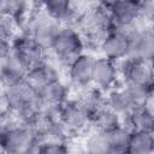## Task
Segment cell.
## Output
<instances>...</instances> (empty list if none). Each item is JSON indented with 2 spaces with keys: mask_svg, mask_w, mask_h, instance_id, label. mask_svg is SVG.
Here are the masks:
<instances>
[{
  "mask_svg": "<svg viewBox=\"0 0 154 154\" xmlns=\"http://www.w3.org/2000/svg\"><path fill=\"white\" fill-rule=\"evenodd\" d=\"M106 103L112 111L120 116V118L126 116L135 107L125 87L120 89H112L106 96Z\"/></svg>",
  "mask_w": 154,
  "mask_h": 154,
  "instance_id": "cell-20",
  "label": "cell"
},
{
  "mask_svg": "<svg viewBox=\"0 0 154 154\" xmlns=\"http://www.w3.org/2000/svg\"><path fill=\"white\" fill-rule=\"evenodd\" d=\"M0 91H1V88H0ZM0 96H1V95H0Z\"/></svg>",
  "mask_w": 154,
  "mask_h": 154,
  "instance_id": "cell-29",
  "label": "cell"
},
{
  "mask_svg": "<svg viewBox=\"0 0 154 154\" xmlns=\"http://www.w3.org/2000/svg\"><path fill=\"white\" fill-rule=\"evenodd\" d=\"M90 123L94 124L95 130L108 131V130L116 128L117 125L122 124V118H120V116H118L114 111H112L106 105L91 116Z\"/></svg>",
  "mask_w": 154,
  "mask_h": 154,
  "instance_id": "cell-21",
  "label": "cell"
},
{
  "mask_svg": "<svg viewBox=\"0 0 154 154\" xmlns=\"http://www.w3.org/2000/svg\"><path fill=\"white\" fill-rule=\"evenodd\" d=\"M0 152H5L4 148H2V146H1V143H0Z\"/></svg>",
  "mask_w": 154,
  "mask_h": 154,
  "instance_id": "cell-28",
  "label": "cell"
},
{
  "mask_svg": "<svg viewBox=\"0 0 154 154\" xmlns=\"http://www.w3.org/2000/svg\"><path fill=\"white\" fill-rule=\"evenodd\" d=\"M28 10V0H0V13L10 20H19Z\"/></svg>",
  "mask_w": 154,
  "mask_h": 154,
  "instance_id": "cell-22",
  "label": "cell"
},
{
  "mask_svg": "<svg viewBox=\"0 0 154 154\" xmlns=\"http://www.w3.org/2000/svg\"><path fill=\"white\" fill-rule=\"evenodd\" d=\"M119 69V75L125 84H137L153 87V66L152 61L143 59L124 58Z\"/></svg>",
  "mask_w": 154,
  "mask_h": 154,
  "instance_id": "cell-5",
  "label": "cell"
},
{
  "mask_svg": "<svg viewBox=\"0 0 154 154\" xmlns=\"http://www.w3.org/2000/svg\"><path fill=\"white\" fill-rule=\"evenodd\" d=\"M28 71L29 70L24 66V64L11 51V53L7 55V58L2 61L0 66V83L8 84L23 81L25 79Z\"/></svg>",
  "mask_w": 154,
  "mask_h": 154,
  "instance_id": "cell-16",
  "label": "cell"
},
{
  "mask_svg": "<svg viewBox=\"0 0 154 154\" xmlns=\"http://www.w3.org/2000/svg\"><path fill=\"white\" fill-rule=\"evenodd\" d=\"M119 77V69L116 61L108 58H99L94 61L93 67V83L100 90L112 89Z\"/></svg>",
  "mask_w": 154,
  "mask_h": 154,
  "instance_id": "cell-10",
  "label": "cell"
},
{
  "mask_svg": "<svg viewBox=\"0 0 154 154\" xmlns=\"http://www.w3.org/2000/svg\"><path fill=\"white\" fill-rule=\"evenodd\" d=\"M153 150H154L153 130H134V131H131L126 153L149 154Z\"/></svg>",
  "mask_w": 154,
  "mask_h": 154,
  "instance_id": "cell-17",
  "label": "cell"
},
{
  "mask_svg": "<svg viewBox=\"0 0 154 154\" xmlns=\"http://www.w3.org/2000/svg\"><path fill=\"white\" fill-rule=\"evenodd\" d=\"M67 100V88L59 79L47 84L37 93V101L42 109L58 111Z\"/></svg>",
  "mask_w": 154,
  "mask_h": 154,
  "instance_id": "cell-13",
  "label": "cell"
},
{
  "mask_svg": "<svg viewBox=\"0 0 154 154\" xmlns=\"http://www.w3.org/2000/svg\"><path fill=\"white\" fill-rule=\"evenodd\" d=\"M85 149L88 153H91V154L111 153L107 143L106 134L100 130H95L93 134H90V136L87 138V142H85Z\"/></svg>",
  "mask_w": 154,
  "mask_h": 154,
  "instance_id": "cell-23",
  "label": "cell"
},
{
  "mask_svg": "<svg viewBox=\"0 0 154 154\" xmlns=\"http://www.w3.org/2000/svg\"><path fill=\"white\" fill-rule=\"evenodd\" d=\"M60 24L58 20L52 19L47 14L43 17L36 18L31 25H30V31L26 34L31 38H34L38 45H41L45 49L51 48L52 42L60 30Z\"/></svg>",
  "mask_w": 154,
  "mask_h": 154,
  "instance_id": "cell-11",
  "label": "cell"
},
{
  "mask_svg": "<svg viewBox=\"0 0 154 154\" xmlns=\"http://www.w3.org/2000/svg\"><path fill=\"white\" fill-rule=\"evenodd\" d=\"M129 49L126 58L152 61L154 57V35L150 29H126Z\"/></svg>",
  "mask_w": 154,
  "mask_h": 154,
  "instance_id": "cell-6",
  "label": "cell"
},
{
  "mask_svg": "<svg viewBox=\"0 0 154 154\" xmlns=\"http://www.w3.org/2000/svg\"><path fill=\"white\" fill-rule=\"evenodd\" d=\"M118 1H120V0H100V5L101 6H103L106 10H109L112 6H114Z\"/></svg>",
  "mask_w": 154,
  "mask_h": 154,
  "instance_id": "cell-27",
  "label": "cell"
},
{
  "mask_svg": "<svg viewBox=\"0 0 154 154\" xmlns=\"http://www.w3.org/2000/svg\"><path fill=\"white\" fill-rule=\"evenodd\" d=\"M100 48L103 53V57L113 61H118L126 58L129 49L128 30L119 28L111 29L102 38Z\"/></svg>",
  "mask_w": 154,
  "mask_h": 154,
  "instance_id": "cell-8",
  "label": "cell"
},
{
  "mask_svg": "<svg viewBox=\"0 0 154 154\" xmlns=\"http://www.w3.org/2000/svg\"><path fill=\"white\" fill-rule=\"evenodd\" d=\"M36 150L41 153H66L67 147L65 142L60 141H40Z\"/></svg>",
  "mask_w": 154,
  "mask_h": 154,
  "instance_id": "cell-24",
  "label": "cell"
},
{
  "mask_svg": "<svg viewBox=\"0 0 154 154\" xmlns=\"http://www.w3.org/2000/svg\"><path fill=\"white\" fill-rule=\"evenodd\" d=\"M10 53H11V42L6 40H0V66Z\"/></svg>",
  "mask_w": 154,
  "mask_h": 154,
  "instance_id": "cell-25",
  "label": "cell"
},
{
  "mask_svg": "<svg viewBox=\"0 0 154 154\" xmlns=\"http://www.w3.org/2000/svg\"><path fill=\"white\" fill-rule=\"evenodd\" d=\"M95 58L82 53L75 58L69 66V76L71 82L77 87H88L93 83V67Z\"/></svg>",
  "mask_w": 154,
  "mask_h": 154,
  "instance_id": "cell-12",
  "label": "cell"
},
{
  "mask_svg": "<svg viewBox=\"0 0 154 154\" xmlns=\"http://www.w3.org/2000/svg\"><path fill=\"white\" fill-rule=\"evenodd\" d=\"M12 53L30 70L45 61V48L28 35L18 37L11 45Z\"/></svg>",
  "mask_w": 154,
  "mask_h": 154,
  "instance_id": "cell-7",
  "label": "cell"
},
{
  "mask_svg": "<svg viewBox=\"0 0 154 154\" xmlns=\"http://www.w3.org/2000/svg\"><path fill=\"white\" fill-rule=\"evenodd\" d=\"M84 45V40L77 29L61 26L52 42L51 49L61 63L69 65L75 58L83 53Z\"/></svg>",
  "mask_w": 154,
  "mask_h": 154,
  "instance_id": "cell-3",
  "label": "cell"
},
{
  "mask_svg": "<svg viewBox=\"0 0 154 154\" xmlns=\"http://www.w3.org/2000/svg\"><path fill=\"white\" fill-rule=\"evenodd\" d=\"M42 6L45 13L59 23L70 19L75 13L72 0H42Z\"/></svg>",
  "mask_w": 154,
  "mask_h": 154,
  "instance_id": "cell-18",
  "label": "cell"
},
{
  "mask_svg": "<svg viewBox=\"0 0 154 154\" xmlns=\"http://www.w3.org/2000/svg\"><path fill=\"white\" fill-rule=\"evenodd\" d=\"M113 28L109 11L99 4L79 18L77 31L83 40L96 42L100 46L102 38Z\"/></svg>",
  "mask_w": 154,
  "mask_h": 154,
  "instance_id": "cell-2",
  "label": "cell"
},
{
  "mask_svg": "<svg viewBox=\"0 0 154 154\" xmlns=\"http://www.w3.org/2000/svg\"><path fill=\"white\" fill-rule=\"evenodd\" d=\"M122 119L124 120V125H126L131 131L153 130L154 118H153V111L149 107V103L134 107Z\"/></svg>",
  "mask_w": 154,
  "mask_h": 154,
  "instance_id": "cell-15",
  "label": "cell"
},
{
  "mask_svg": "<svg viewBox=\"0 0 154 154\" xmlns=\"http://www.w3.org/2000/svg\"><path fill=\"white\" fill-rule=\"evenodd\" d=\"M58 120L69 132H79L90 123V113L82 100H66L58 108Z\"/></svg>",
  "mask_w": 154,
  "mask_h": 154,
  "instance_id": "cell-4",
  "label": "cell"
},
{
  "mask_svg": "<svg viewBox=\"0 0 154 154\" xmlns=\"http://www.w3.org/2000/svg\"><path fill=\"white\" fill-rule=\"evenodd\" d=\"M11 30L8 29L7 24L2 20H0V40H6L11 41Z\"/></svg>",
  "mask_w": 154,
  "mask_h": 154,
  "instance_id": "cell-26",
  "label": "cell"
},
{
  "mask_svg": "<svg viewBox=\"0 0 154 154\" xmlns=\"http://www.w3.org/2000/svg\"><path fill=\"white\" fill-rule=\"evenodd\" d=\"M38 137L32 128L24 122L1 123L0 124V143L5 152L10 153H29L37 149Z\"/></svg>",
  "mask_w": 154,
  "mask_h": 154,
  "instance_id": "cell-1",
  "label": "cell"
},
{
  "mask_svg": "<svg viewBox=\"0 0 154 154\" xmlns=\"http://www.w3.org/2000/svg\"><path fill=\"white\" fill-rule=\"evenodd\" d=\"M57 79H59L58 72L55 71V69L52 65L47 64L46 61L30 69L25 76V81L36 91V94L42 88H45L47 84H49Z\"/></svg>",
  "mask_w": 154,
  "mask_h": 154,
  "instance_id": "cell-14",
  "label": "cell"
},
{
  "mask_svg": "<svg viewBox=\"0 0 154 154\" xmlns=\"http://www.w3.org/2000/svg\"><path fill=\"white\" fill-rule=\"evenodd\" d=\"M109 16L114 28L129 29L142 16L140 0H120L109 10Z\"/></svg>",
  "mask_w": 154,
  "mask_h": 154,
  "instance_id": "cell-9",
  "label": "cell"
},
{
  "mask_svg": "<svg viewBox=\"0 0 154 154\" xmlns=\"http://www.w3.org/2000/svg\"><path fill=\"white\" fill-rule=\"evenodd\" d=\"M103 132L106 134V138L111 153H126L131 136V130L126 125L122 123L116 128Z\"/></svg>",
  "mask_w": 154,
  "mask_h": 154,
  "instance_id": "cell-19",
  "label": "cell"
}]
</instances>
